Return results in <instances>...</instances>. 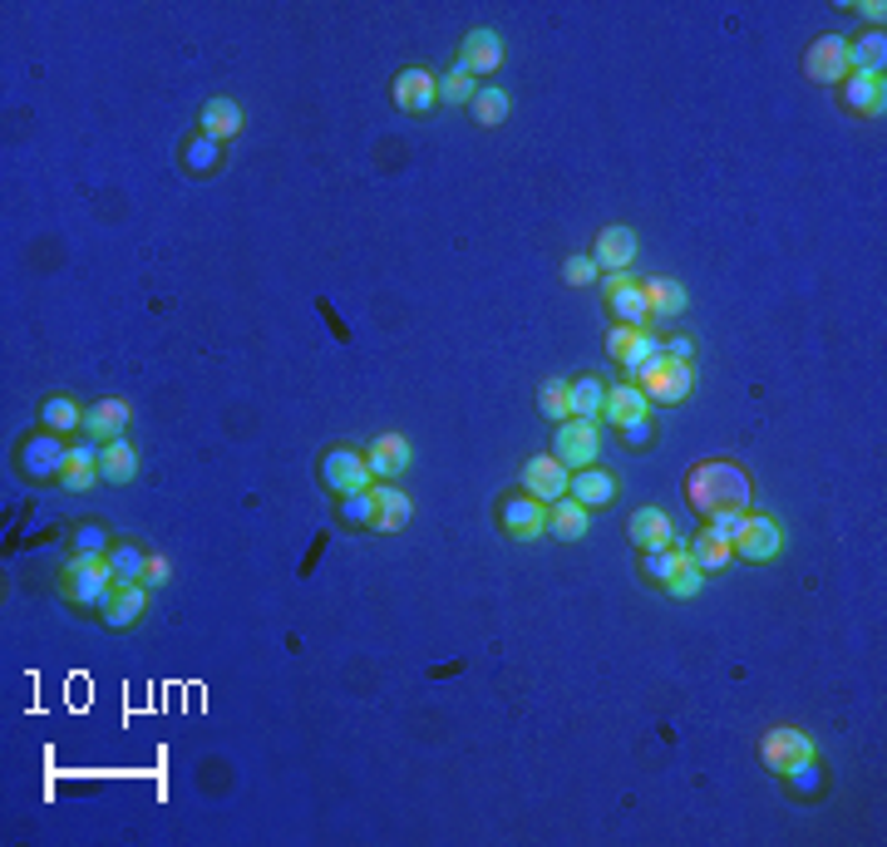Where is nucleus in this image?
<instances>
[{
  "label": "nucleus",
  "instance_id": "nucleus-43",
  "mask_svg": "<svg viewBox=\"0 0 887 847\" xmlns=\"http://www.w3.org/2000/svg\"><path fill=\"white\" fill-rule=\"evenodd\" d=\"M74 552H94V557H104V552H109V532H104V528H94V522L74 528Z\"/></svg>",
  "mask_w": 887,
  "mask_h": 847
},
{
  "label": "nucleus",
  "instance_id": "nucleus-31",
  "mask_svg": "<svg viewBox=\"0 0 887 847\" xmlns=\"http://www.w3.org/2000/svg\"><path fill=\"white\" fill-rule=\"evenodd\" d=\"M686 547H690V562H696V567L705 571V577H710V571H725V567L735 562L730 537H720L715 528H705V532L696 537V542H686Z\"/></svg>",
  "mask_w": 887,
  "mask_h": 847
},
{
  "label": "nucleus",
  "instance_id": "nucleus-16",
  "mask_svg": "<svg viewBox=\"0 0 887 847\" xmlns=\"http://www.w3.org/2000/svg\"><path fill=\"white\" fill-rule=\"evenodd\" d=\"M129 424H133L129 399H99V405H89V409H84V434H89L94 444H113V439H123V434H129Z\"/></svg>",
  "mask_w": 887,
  "mask_h": 847
},
{
  "label": "nucleus",
  "instance_id": "nucleus-15",
  "mask_svg": "<svg viewBox=\"0 0 887 847\" xmlns=\"http://www.w3.org/2000/svg\"><path fill=\"white\" fill-rule=\"evenodd\" d=\"M567 484H572V468H562L552 454H548V459H528V464H522V494H532L538 502L567 498Z\"/></svg>",
  "mask_w": 887,
  "mask_h": 847
},
{
  "label": "nucleus",
  "instance_id": "nucleus-40",
  "mask_svg": "<svg viewBox=\"0 0 887 847\" xmlns=\"http://www.w3.org/2000/svg\"><path fill=\"white\" fill-rule=\"evenodd\" d=\"M538 409H542V419H552V424H562V419H572L567 415V380H548L538 389Z\"/></svg>",
  "mask_w": 887,
  "mask_h": 847
},
{
  "label": "nucleus",
  "instance_id": "nucleus-17",
  "mask_svg": "<svg viewBox=\"0 0 887 847\" xmlns=\"http://www.w3.org/2000/svg\"><path fill=\"white\" fill-rule=\"evenodd\" d=\"M366 464H370V474L375 478H400L409 464H415V444L405 439V434H380V439H370V449H366Z\"/></svg>",
  "mask_w": 887,
  "mask_h": 847
},
{
  "label": "nucleus",
  "instance_id": "nucleus-23",
  "mask_svg": "<svg viewBox=\"0 0 887 847\" xmlns=\"http://www.w3.org/2000/svg\"><path fill=\"white\" fill-rule=\"evenodd\" d=\"M627 532H631V542L641 547V552H666V547L676 542V528H670V518H666L661 508H641V512H631Z\"/></svg>",
  "mask_w": 887,
  "mask_h": 847
},
{
  "label": "nucleus",
  "instance_id": "nucleus-24",
  "mask_svg": "<svg viewBox=\"0 0 887 847\" xmlns=\"http://www.w3.org/2000/svg\"><path fill=\"white\" fill-rule=\"evenodd\" d=\"M844 99H848L853 113H863V119H883V109H887L883 74H848L844 79Z\"/></svg>",
  "mask_w": 887,
  "mask_h": 847
},
{
  "label": "nucleus",
  "instance_id": "nucleus-37",
  "mask_svg": "<svg viewBox=\"0 0 887 847\" xmlns=\"http://www.w3.org/2000/svg\"><path fill=\"white\" fill-rule=\"evenodd\" d=\"M109 567H113V581H143L148 552H139L133 542H113L109 547Z\"/></svg>",
  "mask_w": 887,
  "mask_h": 847
},
{
  "label": "nucleus",
  "instance_id": "nucleus-2",
  "mask_svg": "<svg viewBox=\"0 0 887 847\" xmlns=\"http://www.w3.org/2000/svg\"><path fill=\"white\" fill-rule=\"evenodd\" d=\"M627 385L641 389L646 405H686V399L696 395V370H690V360H676V355H666V346H661L641 370L627 375Z\"/></svg>",
  "mask_w": 887,
  "mask_h": 847
},
{
  "label": "nucleus",
  "instance_id": "nucleus-1",
  "mask_svg": "<svg viewBox=\"0 0 887 847\" xmlns=\"http://www.w3.org/2000/svg\"><path fill=\"white\" fill-rule=\"evenodd\" d=\"M686 498L700 518H710V512H720V508H749V502H755L749 474L735 459H700L686 478Z\"/></svg>",
  "mask_w": 887,
  "mask_h": 847
},
{
  "label": "nucleus",
  "instance_id": "nucleus-41",
  "mask_svg": "<svg viewBox=\"0 0 887 847\" xmlns=\"http://www.w3.org/2000/svg\"><path fill=\"white\" fill-rule=\"evenodd\" d=\"M784 778H789V788H794V794H804V798L824 794V769H818V759H804L799 769H789Z\"/></svg>",
  "mask_w": 887,
  "mask_h": 847
},
{
  "label": "nucleus",
  "instance_id": "nucleus-25",
  "mask_svg": "<svg viewBox=\"0 0 887 847\" xmlns=\"http://www.w3.org/2000/svg\"><path fill=\"white\" fill-rule=\"evenodd\" d=\"M641 415H651V405H646V395L636 385H611L607 399H601V419H607L611 429H621V424H631Z\"/></svg>",
  "mask_w": 887,
  "mask_h": 847
},
{
  "label": "nucleus",
  "instance_id": "nucleus-7",
  "mask_svg": "<svg viewBox=\"0 0 887 847\" xmlns=\"http://www.w3.org/2000/svg\"><path fill=\"white\" fill-rule=\"evenodd\" d=\"M370 464H366V454L360 449H346V444H340V449H326V459H321V484L331 488V494H366L370 488Z\"/></svg>",
  "mask_w": 887,
  "mask_h": 847
},
{
  "label": "nucleus",
  "instance_id": "nucleus-13",
  "mask_svg": "<svg viewBox=\"0 0 887 847\" xmlns=\"http://www.w3.org/2000/svg\"><path fill=\"white\" fill-rule=\"evenodd\" d=\"M636 251H641V242H636L631 227H601L597 247H591V261H597V271H631L636 267Z\"/></svg>",
  "mask_w": 887,
  "mask_h": 847
},
{
  "label": "nucleus",
  "instance_id": "nucleus-48",
  "mask_svg": "<svg viewBox=\"0 0 887 847\" xmlns=\"http://www.w3.org/2000/svg\"><path fill=\"white\" fill-rule=\"evenodd\" d=\"M858 16L868 20V26H883V20H887V6H883V0H863Z\"/></svg>",
  "mask_w": 887,
  "mask_h": 847
},
{
  "label": "nucleus",
  "instance_id": "nucleus-33",
  "mask_svg": "<svg viewBox=\"0 0 887 847\" xmlns=\"http://www.w3.org/2000/svg\"><path fill=\"white\" fill-rule=\"evenodd\" d=\"M607 380H597V375H582V380L567 385V415L572 419H597L601 415V399H607Z\"/></svg>",
  "mask_w": 887,
  "mask_h": 847
},
{
  "label": "nucleus",
  "instance_id": "nucleus-47",
  "mask_svg": "<svg viewBox=\"0 0 887 847\" xmlns=\"http://www.w3.org/2000/svg\"><path fill=\"white\" fill-rule=\"evenodd\" d=\"M168 581H173V567H168V557H148L143 587H168Z\"/></svg>",
  "mask_w": 887,
  "mask_h": 847
},
{
  "label": "nucleus",
  "instance_id": "nucleus-32",
  "mask_svg": "<svg viewBox=\"0 0 887 847\" xmlns=\"http://www.w3.org/2000/svg\"><path fill=\"white\" fill-rule=\"evenodd\" d=\"M641 291H646V306H651V316H680V311L690 306V291H686L680 281H670V277H646Z\"/></svg>",
  "mask_w": 887,
  "mask_h": 847
},
{
  "label": "nucleus",
  "instance_id": "nucleus-45",
  "mask_svg": "<svg viewBox=\"0 0 887 847\" xmlns=\"http://www.w3.org/2000/svg\"><path fill=\"white\" fill-rule=\"evenodd\" d=\"M621 439L631 444V449H646V444L656 439V424H651V415H641V419H631V424H621Z\"/></svg>",
  "mask_w": 887,
  "mask_h": 847
},
{
  "label": "nucleus",
  "instance_id": "nucleus-8",
  "mask_svg": "<svg viewBox=\"0 0 887 847\" xmlns=\"http://www.w3.org/2000/svg\"><path fill=\"white\" fill-rule=\"evenodd\" d=\"M395 109L415 113V119H425V113H435L439 104V74L425 70V64H409V70L395 74Z\"/></svg>",
  "mask_w": 887,
  "mask_h": 847
},
{
  "label": "nucleus",
  "instance_id": "nucleus-12",
  "mask_svg": "<svg viewBox=\"0 0 887 847\" xmlns=\"http://www.w3.org/2000/svg\"><path fill=\"white\" fill-rule=\"evenodd\" d=\"M143 611H148V587H143V581H119V587L109 591V601L99 606V616H104L109 631H133Z\"/></svg>",
  "mask_w": 887,
  "mask_h": 847
},
{
  "label": "nucleus",
  "instance_id": "nucleus-3",
  "mask_svg": "<svg viewBox=\"0 0 887 847\" xmlns=\"http://www.w3.org/2000/svg\"><path fill=\"white\" fill-rule=\"evenodd\" d=\"M119 587L113 581V567H109V552L104 557H94V552H74L70 562H64V571H60V597L70 601V606H104L109 601V591Z\"/></svg>",
  "mask_w": 887,
  "mask_h": 847
},
{
  "label": "nucleus",
  "instance_id": "nucleus-11",
  "mask_svg": "<svg viewBox=\"0 0 887 847\" xmlns=\"http://www.w3.org/2000/svg\"><path fill=\"white\" fill-rule=\"evenodd\" d=\"M804 74H809L814 84H844L848 79V40L844 36L814 40L809 54H804Z\"/></svg>",
  "mask_w": 887,
  "mask_h": 847
},
{
  "label": "nucleus",
  "instance_id": "nucleus-35",
  "mask_svg": "<svg viewBox=\"0 0 887 847\" xmlns=\"http://www.w3.org/2000/svg\"><path fill=\"white\" fill-rule=\"evenodd\" d=\"M40 424L50 434H74V429H84V409H79L74 399L54 395V399H44V405H40Z\"/></svg>",
  "mask_w": 887,
  "mask_h": 847
},
{
  "label": "nucleus",
  "instance_id": "nucleus-44",
  "mask_svg": "<svg viewBox=\"0 0 887 847\" xmlns=\"http://www.w3.org/2000/svg\"><path fill=\"white\" fill-rule=\"evenodd\" d=\"M745 518H749V508H720V512H710V518H705V528H715L720 537H735L739 528H745Z\"/></svg>",
  "mask_w": 887,
  "mask_h": 847
},
{
  "label": "nucleus",
  "instance_id": "nucleus-21",
  "mask_svg": "<svg viewBox=\"0 0 887 847\" xmlns=\"http://www.w3.org/2000/svg\"><path fill=\"white\" fill-rule=\"evenodd\" d=\"M370 494H375V518H370V528H375V532H405L409 518H415V502H409L405 488L380 484V488H370Z\"/></svg>",
  "mask_w": 887,
  "mask_h": 847
},
{
  "label": "nucleus",
  "instance_id": "nucleus-19",
  "mask_svg": "<svg viewBox=\"0 0 887 847\" xmlns=\"http://www.w3.org/2000/svg\"><path fill=\"white\" fill-rule=\"evenodd\" d=\"M617 494H621V484H617V474H607V468H577L572 484H567V498L582 502L587 512L591 508H611Z\"/></svg>",
  "mask_w": 887,
  "mask_h": 847
},
{
  "label": "nucleus",
  "instance_id": "nucleus-6",
  "mask_svg": "<svg viewBox=\"0 0 887 847\" xmlns=\"http://www.w3.org/2000/svg\"><path fill=\"white\" fill-rule=\"evenodd\" d=\"M759 759H765L769 774H789V769H799L804 759H818V749H814V739L804 735V729L779 725V729H769V735L759 739Z\"/></svg>",
  "mask_w": 887,
  "mask_h": 847
},
{
  "label": "nucleus",
  "instance_id": "nucleus-4",
  "mask_svg": "<svg viewBox=\"0 0 887 847\" xmlns=\"http://www.w3.org/2000/svg\"><path fill=\"white\" fill-rule=\"evenodd\" d=\"M601 454V429L597 419H562L552 429V459L562 468H591Z\"/></svg>",
  "mask_w": 887,
  "mask_h": 847
},
{
  "label": "nucleus",
  "instance_id": "nucleus-20",
  "mask_svg": "<svg viewBox=\"0 0 887 847\" xmlns=\"http://www.w3.org/2000/svg\"><path fill=\"white\" fill-rule=\"evenodd\" d=\"M64 459H70V449H64L60 439H54L50 429L44 434H36V439H26L20 444V468H26L30 478H60V468H64Z\"/></svg>",
  "mask_w": 887,
  "mask_h": 847
},
{
  "label": "nucleus",
  "instance_id": "nucleus-28",
  "mask_svg": "<svg viewBox=\"0 0 887 847\" xmlns=\"http://www.w3.org/2000/svg\"><path fill=\"white\" fill-rule=\"evenodd\" d=\"M99 478H104V484H119V488L139 478V454H133L129 439H113L99 449Z\"/></svg>",
  "mask_w": 887,
  "mask_h": 847
},
{
  "label": "nucleus",
  "instance_id": "nucleus-18",
  "mask_svg": "<svg viewBox=\"0 0 887 847\" xmlns=\"http://www.w3.org/2000/svg\"><path fill=\"white\" fill-rule=\"evenodd\" d=\"M498 64H504V40H498V30H488V26L469 30L459 44V70H469L474 79H479V74H494Z\"/></svg>",
  "mask_w": 887,
  "mask_h": 847
},
{
  "label": "nucleus",
  "instance_id": "nucleus-10",
  "mask_svg": "<svg viewBox=\"0 0 887 847\" xmlns=\"http://www.w3.org/2000/svg\"><path fill=\"white\" fill-rule=\"evenodd\" d=\"M661 346H666V340H656L646 326H621V320H617V326L607 330V350H611V360H617L627 375H631V370H641V365L651 360V355L661 350Z\"/></svg>",
  "mask_w": 887,
  "mask_h": 847
},
{
  "label": "nucleus",
  "instance_id": "nucleus-5",
  "mask_svg": "<svg viewBox=\"0 0 887 847\" xmlns=\"http://www.w3.org/2000/svg\"><path fill=\"white\" fill-rule=\"evenodd\" d=\"M730 547H735V557L739 562H755V567H769V562H779V552H784V528L775 518H765V512H749L745 518V528H739L735 537H730Z\"/></svg>",
  "mask_w": 887,
  "mask_h": 847
},
{
  "label": "nucleus",
  "instance_id": "nucleus-42",
  "mask_svg": "<svg viewBox=\"0 0 887 847\" xmlns=\"http://www.w3.org/2000/svg\"><path fill=\"white\" fill-rule=\"evenodd\" d=\"M597 277H601V271H597V261H591V257H567V261H562V281L577 286V291H582V286H591Z\"/></svg>",
  "mask_w": 887,
  "mask_h": 847
},
{
  "label": "nucleus",
  "instance_id": "nucleus-27",
  "mask_svg": "<svg viewBox=\"0 0 887 847\" xmlns=\"http://www.w3.org/2000/svg\"><path fill=\"white\" fill-rule=\"evenodd\" d=\"M587 528H591V512L582 508V502H572V498L548 502V532L552 537H562V542H582Z\"/></svg>",
  "mask_w": 887,
  "mask_h": 847
},
{
  "label": "nucleus",
  "instance_id": "nucleus-49",
  "mask_svg": "<svg viewBox=\"0 0 887 847\" xmlns=\"http://www.w3.org/2000/svg\"><path fill=\"white\" fill-rule=\"evenodd\" d=\"M666 355H676V360H690V355H696V340H690V336L666 340Z\"/></svg>",
  "mask_w": 887,
  "mask_h": 847
},
{
  "label": "nucleus",
  "instance_id": "nucleus-34",
  "mask_svg": "<svg viewBox=\"0 0 887 847\" xmlns=\"http://www.w3.org/2000/svg\"><path fill=\"white\" fill-rule=\"evenodd\" d=\"M508 109H514V99H508L498 84H484L479 94L469 99V119L479 123V129H498V123L508 119Z\"/></svg>",
  "mask_w": 887,
  "mask_h": 847
},
{
  "label": "nucleus",
  "instance_id": "nucleus-46",
  "mask_svg": "<svg viewBox=\"0 0 887 847\" xmlns=\"http://www.w3.org/2000/svg\"><path fill=\"white\" fill-rule=\"evenodd\" d=\"M700 591H705V571H700V567H690V571H686V577H680V581H676V587H670V591H666V597H676V601H696V597H700Z\"/></svg>",
  "mask_w": 887,
  "mask_h": 847
},
{
  "label": "nucleus",
  "instance_id": "nucleus-30",
  "mask_svg": "<svg viewBox=\"0 0 887 847\" xmlns=\"http://www.w3.org/2000/svg\"><path fill=\"white\" fill-rule=\"evenodd\" d=\"M99 484V454L89 449V444H74L70 459L60 468V488H70V494H89V488Z\"/></svg>",
  "mask_w": 887,
  "mask_h": 847
},
{
  "label": "nucleus",
  "instance_id": "nucleus-29",
  "mask_svg": "<svg viewBox=\"0 0 887 847\" xmlns=\"http://www.w3.org/2000/svg\"><path fill=\"white\" fill-rule=\"evenodd\" d=\"M883 64H887L883 30H863L858 40H848V74H883Z\"/></svg>",
  "mask_w": 887,
  "mask_h": 847
},
{
  "label": "nucleus",
  "instance_id": "nucleus-26",
  "mask_svg": "<svg viewBox=\"0 0 887 847\" xmlns=\"http://www.w3.org/2000/svg\"><path fill=\"white\" fill-rule=\"evenodd\" d=\"M690 567H696V562H690V547H680V542H670L666 552H646V577H651L661 591L676 587Z\"/></svg>",
  "mask_w": 887,
  "mask_h": 847
},
{
  "label": "nucleus",
  "instance_id": "nucleus-36",
  "mask_svg": "<svg viewBox=\"0 0 887 847\" xmlns=\"http://www.w3.org/2000/svg\"><path fill=\"white\" fill-rule=\"evenodd\" d=\"M222 163V143L218 139H208V133H198V139H188L183 143V168L188 173H212V168Z\"/></svg>",
  "mask_w": 887,
  "mask_h": 847
},
{
  "label": "nucleus",
  "instance_id": "nucleus-9",
  "mask_svg": "<svg viewBox=\"0 0 887 847\" xmlns=\"http://www.w3.org/2000/svg\"><path fill=\"white\" fill-rule=\"evenodd\" d=\"M498 528L514 542H532L538 532H548V502H538L532 494H514L498 502Z\"/></svg>",
  "mask_w": 887,
  "mask_h": 847
},
{
  "label": "nucleus",
  "instance_id": "nucleus-14",
  "mask_svg": "<svg viewBox=\"0 0 887 847\" xmlns=\"http://www.w3.org/2000/svg\"><path fill=\"white\" fill-rule=\"evenodd\" d=\"M607 301H611V311H617L621 326H646V320H651L646 291H641V281H636L631 271H611V277H607Z\"/></svg>",
  "mask_w": 887,
  "mask_h": 847
},
{
  "label": "nucleus",
  "instance_id": "nucleus-39",
  "mask_svg": "<svg viewBox=\"0 0 887 847\" xmlns=\"http://www.w3.org/2000/svg\"><path fill=\"white\" fill-rule=\"evenodd\" d=\"M375 518V494L366 488V494H346V502H340V522L346 528H370Z\"/></svg>",
  "mask_w": 887,
  "mask_h": 847
},
{
  "label": "nucleus",
  "instance_id": "nucleus-22",
  "mask_svg": "<svg viewBox=\"0 0 887 847\" xmlns=\"http://www.w3.org/2000/svg\"><path fill=\"white\" fill-rule=\"evenodd\" d=\"M242 123H247V113H242L237 99H208L202 113H198V133H208V139H218V143L237 139V133H242Z\"/></svg>",
  "mask_w": 887,
  "mask_h": 847
},
{
  "label": "nucleus",
  "instance_id": "nucleus-38",
  "mask_svg": "<svg viewBox=\"0 0 887 847\" xmlns=\"http://www.w3.org/2000/svg\"><path fill=\"white\" fill-rule=\"evenodd\" d=\"M474 94H479V79H474L469 70H459V64H454V70H444V79H439V99H444V104H469Z\"/></svg>",
  "mask_w": 887,
  "mask_h": 847
}]
</instances>
